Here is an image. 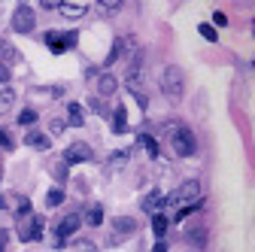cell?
<instances>
[{"instance_id": "6da1fadb", "label": "cell", "mask_w": 255, "mask_h": 252, "mask_svg": "<svg viewBox=\"0 0 255 252\" xmlns=\"http://www.w3.org/2000/svg\"><path fill=\"white\" fill-rule=\"evenodd\" d=\"M161 88H164L167 98H173V101L182 98V91H185V76H182V70H179L176 64L164 67V73H161Z\"/></svg>"}, {"instance_id": "7a4b0ae2", "label": "cell", "mask_w": 255, "mask_h": 252, "mask_svg": "<svg viewBox=\"0 0 255 252\" xmlns=\"http://www.w3.org/2000/svg\"><path fill=\"white\" fill-rule=\"evenodd\" d=\"M170 143H173V152L182 155V158H188V155H195V152H198V140H195V134H191L188 128H176Z\"/></svg>"}, {"instance_id": "3957f363", "label": "cell", "mask_w": 255, "mask_h": 252, "mask_svg": "<svg viewBox=\"0 0 255 252\" xmlns=\"http://www.w3.org/2000/svg\"><path fill=\"white\" fill-rule=\"evenodd\" d=\"M18 237L21 240H40L43 237V216H34V213H27L21 216V225H18Z\"/></svg>"}, {"instance_id": "277c9868", "label": "cell", "mask_w": 255, "mask_h": 252, "mask_svg": "<svg viewBox=\"0 0 255 252\" xmlns=\"http://www.w3.org/2000/svg\"><path fill=\"white\" fill-rule=\"evenodd\" d=\"M34 21H37V12L30 6H18L12 12V30H18V34H30V30H34Z\"/></svg>"}, {"instance_id": "5b68a950", "label": "cell", "mask_w": 255, "mask_h": 252, "mask_svg": "<svg viewBox=\"0 0 255 252\" xmlns=\"http://www.w3.org/2000/svg\"><path fill=\"white\" fill-rule=\"evenodd\" d=\"M113 228H116V234H113V246H119V243H125V237L128 234H134L137 231V222H134V219L131 216H116L113 219Z\"/></svg>"}, {"instance_id": "8992f818", "label": "cell", "mask_w": 255, "mask_h": 252, "mask_svg": "<svg viewBox=\"0 0 255 252\" xmlns=\"http://www.w3.org/2000/svg\"><path fill=\"white\" fill-rule=\"evenodd\" d=\"M79 225H82V219H79V213H70V216H64L61 222H58V228H55V243H67V237L73 234V231H79Z\"/></svg>"}, {"instance_id": "52a82bcc", "label": "cell", "mask_w": 255, "mask_h": 252, "mask_svg": "<svg viewBox=\"0 0 255 252\" xmlns=\"http://www.w3.org/2000/svg\"><path fill=\"white\" fill-rule=\"evenodd\" d=\"M64 161H91V146L88 143H82V140H76V143H70L67 146V152H64Z\"/></svg>"}, {"instance_id": "ba28073f", "label": "cell", "mask_w": 255, "mask_h": 252, "mask_svg": "<svg viewBox=\"0 0 255 252\" xmlns=\"http://www.w3.org/2000/svg\"><path fill=\"white\" fill-rule=\"evenodd\" d=\"M198 195H201V182H198V179H185V182L176 188L173 201H182V204H185V201H195Z\"/></svg>"}, {"instance_id": "9c48e42d", "label": "cell", "mask_w": 255, "mask_h": 252, "mask_svg": "<svg viewBox=\"0 0 255 252\" xmlns=\"http://www.w3.org/2000/svg\"><path fill=\"white\" fill-rule=\"evenodd\" d=\"M167 201H170L167 195H161V192H152V195H146V198L140 201V207H143L146 213H152V216H155V213H161V210H164V204H167Z\"/></svg>"}, {"instance_id": "30bf717a", "label": "cell", "mask_w": 255, "mask_h": 252, "mask_svg": "<svg viewBox=\"0 0 255 252\" xmlns=\"http://www.w3.org/2000/svg\"><path fill=\"white\" fill-rule=\"evenodd\" d=\"M67 116H70V119H64V122L73 125V128H82V125H85V110H82L79 104H70V107H67Z\"/></svg>"}, {"instance_id": "8fae6325", "label": "cell", "mask_w": 255, "mask_h": 252, "mask_svg": "<svg viewBox=\"0 0 255 252\" xmlns=\"http://www.w3.org/2000/svg\"><path fill=\"white\" fill-rule=\"evenodd\" d=\"M116 76H110V73H104L101 79H98V94H101V98H110V94L116 91Z\"/></svg>"}, {"instance_id": "7c38bea8", "label": "cell", "mask_w": 255, "mask_h": 252, "mask_svg": "<svg viewBox=\"0 0 255 252\" xmlns=\"http://www.w3.org/2000/svg\"><path fill=\"white\" fill-rule=\"evenodd\" d=\"M24 143H27V146H34V149H40V152H43V149H49V146H52V143H49V137H46V134H43V131H30V134H27V140H24Z\"/></svg>"}, {"instance_id": "4fadbf2b", "label": "cell", "mask_w": 255, "mask_h": 252, "mask_svg": "<svg viewBox=\"0 0 255 252\" xmlns=\"http://www.w3.org/2000/svg\"><path fill=\"white\" fill-rule=\"evenodd\" d=\"M12 101H15V91L6 88V85H0V116L12 110Z\"/></svg>"}, {"instance_id": "5bb4252c", "label": "cell", "mask_w": 255, "mask_h": 252, "mask_svg": "<svg viewBox=\"0 0 255 252\" xmlns=\"http://www.w3.org/2000/svg\"><path fill=\"white\" fill-rule=\"evenodd\" d=\"M167 225H170V219H167L164 213H155V216H152V231H155V237H164Z\"/></svg>"}, {"instance_id": "9a60e30c", "label": "cell", "mask_w": 255, "mask_h": 252, "mask_svg": "<svg viewBox=\"0 0 255 252\" xmlns=\"http://www.w3.org/2000/svg\"><path fill=\"white\" fill-rule=\"evenodd\" d=\"M137 143H140V146L152 155V158H158V140H155L152 134H140V137H137Z\"/></svg>"}, {"instance_id": "2e32d148", "label": "cell", "mask_w": 255, "mask_h": 252, "mask_svg": "<svg viewBox=\"0 0 255 252\" xmlns=\"http://www.w3.org/2000/svg\"><path fill=\"white\" fill-rule=\"evenodd\" d=\"M98 9L101 15H116L122 9V0H98Z\"/></svg>"}, {"instance_id": "e0dca14e", "label": "cell", "mask_w": 255, "mask_h": 252, "mask_svg": "<svg viewBox=\"0 0 255 252\" xmlns=\"http://www.w3.org/2000/svg\"><path fill=\"white\" fill-rule=\"evenodd\" d=\"M46 43H49V49H52L55 55L67 52V49H64V43H61V34H58V30H49V34H46Z\"/></svg>"}, {"instance_id": "ac0fdd59", "label": "cell", "mask_w": 255, "mask_h": 252, "mask_svg": "<svg viewBox=\"0 0 255 252\" xmlns=\"http://www.w3.org/2000/svg\"><path fill=\"white\" fill-rule=\"evenodd\" d=\"M0 58H3L6 64H15V61H18L21 55H18V49H12L9 43H0Z\"/></svg>"}, {"instance_id": "d6986e66", "label": "cell", "mask_w": 255, "mask_h": 252, "mask_svg": "<svg viewBox=\"0 0 255 252\" xmlns=\"http://www.w3.org/2000/svg\"><path fill=\"white\" fill-rule=\"evenodd\" d=\"M58 9H61V15H67V18H82L85 15V6H73V3H61Z\"/></svg>"}, {"instance_id": "ffe728a7", "label": "cell", "mask_w": 255, "mask_h": 252, "mask_svg": "<svg viewBox=\"0 0 255 252\" xmlns=\"http://www.w3.org/2000/svg\"><path fill=\"white\" fill-rule=\"evenodd\" d=\"M113 131H116V134H125V131H128V125H125V107H122V104L116 107V122H113Z\"/></svg>"}, {"instance_id": "44dd1931", "label": "cell", "mask_w": 255, "mask_h": 252, "mask_svg": "<svg viewBox=\"0 0 255 252\" xmlns=\"http://www.w3.org/2000/svg\"><path fill=\"white\" fill-rule=\"evenodd\" d=\"M185 237H188L191 243H195V246H204V243H207V228H191Z\"/></svg>"}, {"instance_id": "7402d4cb", "label": "cell", "mask_w": 255, "mask_h": 252, "mask_svg": "<svg viewBox=\"0 0 255 252\" xmlns=\"http://www.w3.org/2000/svg\"><path fill=\"white\" fill-rule=\"evenodd\" d=\"M52 176H55L58 182L67 179V161H55V164H52Z\"/></svg>"}, {"instance_id": "603a6c76", "label": "cell", "mask_w": 255, "mask_h": 252, "mask_svg": "<svg viewBox=\"0 0 255 252\" xmlns=\"http://www.w3.org/2000/svg\"><path fill=\"white\" fill-rule=\"evenodd\" d=\"M64 201V188H52V192L46 195V207H58Z\"/></svg>"}, {"instance_id": "cb8c5ba5", "label": "cell", "mask_w": 255, "mask_h": 252, "mask_svg": "<svg viewBox=\"0 0 255 252\" xmlns=\"http://www.w3.org/2000/svg\"><path fill=\"white\" fill-rule=\"evenodd\" d=\"M198 34H201V37H207L210 43H216V37H219V34H216V27H213V24H207V21H204V24H198Z\"/></svg>"}, {"instance_id": "d4e9b609", "label": "cell", "mask_w": 255, "mask_h": 252, "mask_svg": "<svg viewBox=\"0 0 255 252\" xmlns=\"http://www.w3.org/2000/svg\"><path fill=\"white\" fill-rule=\"evenodd\" d=\"M101 222H104V210L94 204V207H91V213H88V225H101Z\"/></svg>"}, {"instance_id": "484cf974", "label": "cell", "mask_w": 255, "mask_h": 252, "mask_svg": "<svg viewBox=\"0 0 255 252\" xmlns=\"http://www.w3.org/2000/svg\"><path fill=\"white\" fill-rule=\"evenodd\" d=\"M76 40H79V34H76V30H67V34H61V43H64V49H73V46H76Z\"/></svg>"}, {"instance_id": "4316f807", "label": "cell", "mask_w": 255, "mask_h": 252, "mask_svg": "<svg viewBox=\"0 0 255 252\" xmlns=\"http://www.w3.org/2000/svg\"><path fill=\"white\" fill-rule=\"evenodd\" d=\"M125 161H128V152H116V155H110V167H116V170H119Z\"/></svg>"}, {"instance_id": "83f0119b", "label": "cell", "mask_w": 255, "mask_h": 252, "mask_svg": "<svg viewBox=\"0 0 255 252\" xmlns=\"http://www.w3.org/2000/svg\"><path fill=\"white\" fill-rule=\"evenodd\" d=\"M18 122H21V125H34V122H37V113H34V110H21Z\"/></svg>"}, {"instance_id": "f1b7e54d", "label": "cell", "mask_w": 255, "mask_h": 252, "mask_svg": "<svg viewBox=\"0 0 255 252\" xmlns=\"http://www.w3.org/2000/svg\"><path fill=\"white\" fill-rule=\"evenodd\" d=\"M73 252H98V246H94V243H88V240H79V243L73 246Z\"/></svg>"}, {"instance_id": "f546056e", "label": "cell", "mask_w": 255, "mask_h": 252, "mask_svg": "<svg viewBox=\"0 0 255 252\" xmlns=\"http://www.w3.org/2000/svg\"><path fill=\"white\" fill-rule=\"evenodd\" d=\"M64 131H67V122H64V119H55V122H52V134H64Z\"/></svg>"}, {"instance_id": "4dcf8cb0", "label": "cell", "mask_w": 255, "mask_h": 252, "mask_svg": "<svg viewBox=\"0 0 255 252\" xmlns=\"http://www.w3.org/2000/svg\"><path fill=\"white\" fill-rule=\"evenodd\" d=\"M0 146H3V149H12V146H15V143H12V137H9L3 128H0Z\"/></svg>"}, {"instance_id": "1f68e13d", "label": "cell", "mask_w": 255, "mask_h": 252, "mask_svg": "<svg viewBox=\"0 0 255 252\" xmlns=\"http://www.w3.org/2000/svg\"><path fill=\"white\" fill-rule=\"evenodd\" d=\"M37 94H46V98H58V94H61V88H52V85H46V88H37Z\"/></svg>"}, {"instance_id": "d6a6232c", "label": "cell", "mask_w": 255, "mask_h": 252, "mask_svg": "<svg viewBox=\"0 0 255 252\" xmlns=\"http://www.w3.org/2000/svg\"><path fill=\"white\" fill-rule=\"evenodd\" d=\"M9 76H12V70H9L6 64H0V85H6V82H9Z\"/></svg>"}, {"instance_id": "836d02e7", "label": "cell", "mask_w": 255, "mask_h": 252, "mask_svg": "<svg viewBox=\"0 0 255 252\" xmlns=\"http://www.w3.org/2000/svg\"><path fill=\"white\" fill-rule=\"evenodd\" d=\"M61 3H64V0H40V6H43V9H58Z\"/></svg>"}, {"instance_id": "e575fe53", "label": "cell", "mask_w": 255, "mask_h": 252, "mask_svg": "<svg viewBox=\"0 0 255 252\" xmlns=\"http://www.w3.org/2000/svg\"><path fill=\"white\" fill-rule=\"evenodd\" d=\"M213 21H216L219 27H225V24H228V18H225V12H213Z\"/></svg>"}, {"instance_id": "d590c367", "label": "cell", "mask_w": 255, "mask_h": 252, "mask_svg": "<svg viewBox=\"0 0 255 252\" xmlns=\"http://www.w3.org/2000/svg\"><path fill=\"white\" fill-rule=\"evenodd\" d=\"M6 243H9V231H0V252L6 249Z\"/></svg>"}, {"instance_id": "8d00e7d4", "label": "cell", "mask_w": 255, "mask_h": 252, "mask_svg": "<svg viewBox=\"0 0 255 252\" xmlns=\"http://www.w3.org/2000/svg\"><path fill=\"white\" fill-rule=\"evenodd\" d=\"M152 252H167V243H155V246H152Z\"/></svg>"}, {"instance_id": "74e56055", "label": "cell", "mask_w": 255, "mask_h": 252, "mask_svg": "<svg viewBox=\"0 0 255 252\" xmlns=\"http://www.w3.org/2000/svg\"><path fill=\"white\" fill-rule=\"evenodd\" d=\"M0 179H3V164H0Z\"/></svg>"}]
</instances>
